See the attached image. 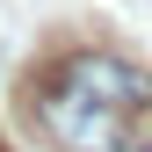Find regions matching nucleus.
<instances>
[{
  "label": "nucleus",
  "mask_w": 152,
  "mask_h": 152,
  "mask_svg": "<svg viewBox=\"0 0 152 152\" xmlns=\"http://www.w3.org/2000/svg\"><path fill=\"white\" fill-rule=\"evenodd\" d=\"M36 123H44V138L65 145V152H123V109L94 102V94L72 87V80H51L44 87Z\"/></svg>",
  "instance_id": "f257e3e1"
},
{
  "label": "nucleus",
  "mask_w": 152,
  "mask_h": 152,
  "mask_svg": "<svg viewBox=\"0 0 152 152\" xmlns=\"http://www.w3.org/2000/svg\"><path fill=\"white\" fill-rule=\"evenodd\" d=\"M58 80L87 87L94 102L123 109V116H138V109H152V72H145V65H130V58H116V51H72V58L58 65Z\"/></svg>",
  "instance_id": "f03ea898"
}]
</instances>
